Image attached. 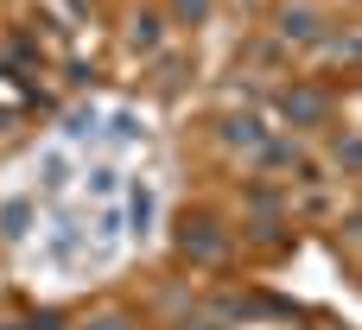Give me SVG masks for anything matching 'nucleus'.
Returning a JSON list of instances; mask_svg holds the SVG:
<instances>
[{"label":"nucleus","mask_w":362,"mask_h":330,"mask_svg":"<svg viewBox=\"0 0 362 330\" xmlns=\"http://www.w3.org/2000/svg\"><path fill=\"white\" fill-rule=\"evenodd\" d=\"M280 38H293V45H331V13L325 6H280Z\"/></svg>","instance_id":"obj_3"},{"label":"nucleus","mask_w":362,"mask_h":330,"mask_svg":"<svg viewBox=\"0 0 362 330\" xmlns=\"http://www.w3.org/2000/svg\"><path fill=\"white\" fill-rule=\"evenodd\" d=\"M280 121H286V127H325V121H331V89H318V83L280 89Z\"/></svg>","instance_id":"obj_1"},{"label":"nucleus","mask_w":362,"mask_h":330,"mask_svg":"<svg viewBox=\"0 0 362 330\" xmlns=\"http://www.w3.org/2000/svg\"><path fill=\"white\" fill-rule=\"evenodd\" d=\"M337 165H344V172H356V134H344V140H337Z\"/></svg>","instance_id":"obj_6"},{"label":"nucleus","mask_w":362,"mask_h":330,"mask_svg":"<svg viewBox=\"0 0 362 330\" xmlns=\"http://www.w3.org/2000/svg\"><path fill=\"white\" fill-rule=\"evenodd\" d=\"M293 159H299L293 140H267V146H261V165H267V172H280V165H293Z\"/></svg>","instance_id":"obj_5"},{"label":"nucleus","mask_w":362,"mask_h":330,"mask_svg":"<svg viewBox=\"0 0 362 330\" xmlns=\"http://www.w3.org/2000/svg\"><path fill=\"white\" fill-rule=\"evenodd\" d=\"M210 13V0H178V19H204Z\"/></svg>","instance_id":"obj_8"},{"label":"nucleus","mask_w":362,"mask_h":330,"mask_svg":"<svg viewBox=\"0 0 362 330\" xmlns=\"http://www.w3.org/2000/svg\"><path fill=\"white\" fill-rule=\"evenodd\" d=\"M191 330H229V324H210V318H197V324H191Z\"/></svg>","instance_id":"obj_9"},{"label":"nucleus","mask_w":362,"mask_h":330,"mask_svg":"<svg viewBox=\"0 0 362 330\" xmlns=\"http://www.w3.org/2000/svg\"><path fill=\"white\" fill-rule=\"evenodd\" d=\"M89 330H134V324H127L121 312H102V318H95V324H89Z\"/></svg>","instance_id":"obj_7"},{"label":"nucleus","mask_w":362,"mask_h":330,"mask_svg":"<svg viewBox=\"0 0 362 330\" xmlns=\"http://www.w3.org/2000/svg\"><path fill=\"white\" fill-rule=\"evenodd\" d=\"M223 140H235V146H261V127H255L248 114H229V121H223Z\"/></svg>","instance_id":"obj_4"},{"label":"nucleus","mask_w":362,"mask_h":330,"mask_svg":"<svg viewBox=\"0 0 362 330\" xmlns=\"http://www.w3.org/2000/svg\"><path fill=\"white\" fill-rule=\"evenodd\" d=\"M178 248L210 267V261L223 254V223H216L210 210H185V216H178Z\"/></svg>","instance_id":"obj_2"}]
</instances>
